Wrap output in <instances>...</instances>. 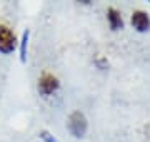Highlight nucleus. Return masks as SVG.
I'll return each instance as SVG.
<instances>
[{"instance_id": "1", "label": "nucleus", "mask_w": 150, "mask_h": 142, "mask_svg": "<svg viewBox=\"0 0 150 142\" xmlns=\"http://www.w3.org/2000/svg\"><path fill=\"white\" fill-rule=\"evenodd\" d=\"M67 131L70 132V136L80 139L87 134L88 131V122H87V117L83 112L80 110H75L69 115V120H67Z\"/></svg>"}, {"instance_id": "2", "label": "nucleus", "mask_w": 150, "mask_h": 142, "mask_svg": "<svg viewBox=\"0 0 150 142\" xmlns=\"http://www.w3.org/2000/svg\"><path fill=\"white\" fill-rule=\"evenodd\" d=\"M17 44H18V40H17L13 30L4 23H0V54H13V50L17 49Z\"/></svg>"}, {"instance_id": "3", "label": "nucleus", "mask_w": 150, "mask_h": 142, "mask_svg": "<svg viewBox=\"0 0 150 142\" xmlns=\"http://www.w3.org/2000/svg\"><path fill=\"white\" fill-rule=\"evenodd\" d=\"M60 89V80L54 74H43L40 79H38V84H37V90L42 97H50L54 95L57 90Z\"/></svg>"}, {"instance_id": "4", "label": "nucleus", "mask_w": 150, "mask_h": 142, "mask_svg": "<svg viewBox=\"0 0 150 142\" xmlns=\"http://www.w3.org/2000/svg\"><path fill=\"white\" fill-rule=\"evenodd\" d=\"M130 23L139 33H145L150 30V15L144 10H134L130 17Z\"/></svg>"}, {"instance_id": "5", "label": "nucleus", "mask_w": 150, "mask_h": 142, "mask_svg": "<svg viewBox=\"0 0 150 142\" xmlns=\"http://www.w3.org/2000/svg\"><path fill=\"white\" fill-rule=\"evenodd\" d=\"M107 20H108V27L110 30L117 32V30H122L123 28V18L120 10H117L115 7H110L107 10Z\"/></svg>"}, {"instance_id": "6", "label": "nucleus", "mask_w": 150, "mask_h": 142, "mask_svg": "<svg viewBox=\"0 0 150 142\" xmlns=\"http://www.w3.org/2000/svg\"><path fill=\"white\" fill-rule=\"evenodd\" d=\"M28 37H30V32L25 30V32L22 33V38H20V62L22 64H25L27 62V47H28Z\"/></svg>"}, {"instance_id": "7", "label": "nucleus", "mask_w": 150, "mask_h": 142, "mask_svg": "<svg viewBox=\"0 0 150 142\" xmlns=\"http://www.w3.org/2000/svg\"><path fill=\"white\" fill-rule=\"evenodd\" d=\"M38 137H40V139H42L43 142H59V141H57V139H55V137L52 136V134H50L48 131H42L40 134H38Z\"/></svg>"}, {"instance_id": "8", "label": "nucleus", "mask_w": 150, "mask_h": 142, "mask_svg": "<svg viewBox=\"0 0 150 142\" xmlns=\"http://www.w3.org/2000/svg\"><path fill=\"white\" fill-rule=\"evenodd\" d=\"M95 64H97V67H98V69H102V70L108 67V62L103 59V57H98V59L95 60Z\"/></svg>"}, {"instance_id": "9", "label": "nucleus", "mask_w": 150, "mask_h": 142, "mask_svg": "<svg viewBox=\"0 0 150 142\" xmlns=\"http://www.w3.org/2000/svg\"><path fill=\"white\" fill-rule=\"evenodd\" d=\"M149 2H150V0H149Z\"/></svg>"}]
</instances>
